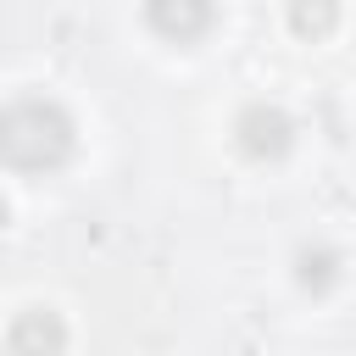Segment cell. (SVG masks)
<instances>
[{
	"label": "cell",
	"mask_w": 356,
	"mask_h": 356,
	"mask_svg": "<svg viewBox=\"0 0 356 356\" xmlns=\"http://www.w3.org/2000/svg\"><path fill=\"white\" fill-rule=\"evenodd\" d=\"M61 345H67V328L44 306H33V312H22L11 323V350L17 356H61Z\"/></svg>",
	"instance_id": "3957f363"
},
{
	"label": "cell",
	"mask_w": 356,
	"mask_h": 356,
	"mask_svg": "<svg viewBox=\"0 0 356 356\" xmlns=\"http://www.w3.org/2000/svg\"><path fill=\"white\" fill-rule=\"evenodd\" d=\"M339 278V250H306L300 256V284L306 289H328Z\"/></svg>",
	"instance_id": "5b68a950"
},
{
	"label": "cell",
	"mask_w": 356,
	"mask_h": 356,
	"mask_svg": "<svg viewBox=\"0 0 356 356\" xmlns=\"http://www.w3.org/2000/svg\"><path fill=\"white\" fill-rule=\"evenodd\" d=\"M0 222H6V206H0Z\"/></svg>",
	"instance_id": "8992f818"
},
{
	"label": "cell",
	"mask_w": 356,
	"mask_h": 356,
	"mask_svg": "<svg viewBox=\"0 0 356 356\" xmlns=\"http://www.w3.org/2000/svg\"><path fill=\"white\" fill-rule=\"evenodd\" d=\"M72 156V117L56 100H17L0 111V161L17 172H50Z\"/></svg>",
	"instance_id": "6da1fadb"
},
{
	"label": "cell",
	"mask_w": 356,
	"mask_h": 356,
	"mask_svg": "<svg viewBox=\"0 0 356 356\" xmlns=\"http://www.w3.org/2000/svg\"><path fill=\"white\" fill-rule=\"evenodd\" d=\"M239 145H245V156H256V161H278L284 150H289V139H295V122L278 111V106H245V117H239Z\"/></svg>",
	"instance_id": "7a4b0ae2"
},
{
	"label": "cell",
	"mask_w": 356,
	"mask_h": 356,
	"mask_svg": "<svg viewBox=\"0 0 356 356\" xmlns=\"http://www.w3.org/2000/svg\"><path fill=\"white\" fill-rule=\"evenodd\" d=\"M150 22L161 28V33H178V39H189V33H200V28H211V11L206 6H156L150 11Z\"/></svg>",
	"instance_id": "277c9868"
}]
</instances>
